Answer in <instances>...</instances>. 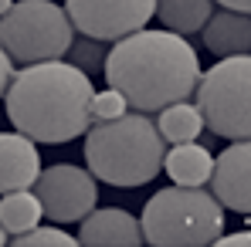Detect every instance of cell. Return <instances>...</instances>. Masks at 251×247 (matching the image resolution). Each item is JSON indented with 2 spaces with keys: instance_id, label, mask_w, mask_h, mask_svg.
<instances>
[{
  "instance_id": "6da1fadb",
  "label": "cell",
  "mask_w": 251,
  "mask_h": 247,
  "mask_svg": "<svg viewBox=\"0 0 251 247\" xmlns=\"http://www.w3.org/2000/svg\"><path fill=\"white\" fill-rule=\"evenodd\" d=\"M105 82L136 112H160L197 91L201 61L176 31H132L109 51Z\"/></svg>"
},
{
  "instance_id": "7a4b0ae2",
  "label": "cell",
  "mask_w": 251,
  "mask_h": 247,
  "mask_svg": "<svg viewBox=\"0 0 251 247\" xmlns=\"http://www.w3.org/2000/svg\"><path fill=\"white\" fill-rule=\"evenodd\" d=\"M7 119L34 142L61 146L88 132L95 88L72 61H41L14 75L7 88Z\"/></svg>"
},
{
  "instance_id": "3957f363",
  "label": "cell",
  "mask_w": 251,
  "mask_h": 247,
  "mask_svg": "<svg viewBox=\"0 0 251 247\" xmlns=\"http://www.w3.org/2000/svg\"><path fill=\"white\" fill-rule=\"evenodd\" d=\"M163 159L167 139L146 112H123L85 132V163L109 186H143L160 176Z\"/></svg>"
},
{
  "instance_id": "277c9868",
  "label": "cell",
  "mask_w": 251,
  "mask_h": 247,
  "mask_svg": "<svg viewBox=\"0 0 251 247\" xmlns=\"http://www.w3.org/2000/svg\"><path fill=\"white\" fill-rule=\"evenodd\" d=\"M143 237L156 247L217 244L224 234V206L201 186H167L143 206Z\"/></svg>"
},
{
  "instance_id": "5b68a950",
  "label": "cell",
  "mask_w": 251,
  "mask_h": 247,
  "mask_svg": "<svg viewBox=\"0 0 251 247\" xmlns=\"http://www.w3.org/2000/svg\"><path fill=\"white\" fill-rule=\"evenodd\" d=\"M75 41V24L51 0H17L0 17V44L21 65L61 61Z\"/></svg>"
},
{
  "instance_id": "8992f818",
  "label": "cell",
  "mask_w": 251,
  "mask_h": 247,
  "mask_svg": "<svg viewBox=\"0 0 251 247\" xmlns=\"http://www.w3.org/2000/svg\"><path fill=\"white\" fill-rule=\"evenodd\" d=\"M194 98L214 135L251 139V54L221 58L201 75Z\"/></svg>"
},
{
  "instance_id": "52a82bcc",
  "label": "cell",
  "mask_w": 251,
  "mask_h": 247,
  "mask_svg": "<svg viewBox=\"0 0 251 247\" xmlns=\"http://www.w3.org/2000/svg\"><path fill=\"white\" fill-rule=\"evenodd\" d=\"M34 193L44 206V217L54 224H82L99 200V186H95L92 169H82L72 163L44 166L34 180Z\"/></svg>"
},
{
  "instance_id": "ba28073f",
  "label": "cell",
  "mask_w": 251,
  "mask_h": 247,
  "mask_svg": "<svg viewBox=\"0 0 251 247\" xmlns=\"http://www.w3.org/2000/svg\"><path fill=\"white\" fill-rule=\"evenodd\" d=\"M65 10L85 38L116 44L146 27V21L156 14V0H65Z\"/></svg>"
},
{
  "instance_id": "9c48e42d",
  "label": "cell",
  "mask_w": 251,
  "mask_h": 247,
  "mask_svg": "<svg viewBox=\"0 0 251 247\" xmlns=\"http://www.w3.org/2000/svg\"><path fill=\"white\" fill-rule=\"evenodd\" d=\"M210 193L227 210L251 213V139H238L214 159Z\"/></svg>"
},
{
  "instance_id": "30bf717a",
  "label": "cell",
  "mask_w": 251,
  "mask_h": 247,
  "mask_svg": "<svg viewBox=\"0 0 251 247\" xmlns=\"http://www.w3.org/2000/svg\"><path fill=\"white\" fill-rule=\"evenodd\" d=\"M38 173L41 156L34 149V139H27L24 132H0V193L34 186Z\"/></svg>"
},
{
  "instance_id": "8fae6325",
  "label": "cell",
  "mask_w": 251,
  "mask_h": 247,
  "mask_svg": "<svg viewBox=\"0 0 251 247\" xmlns=\"http://www.w3.org/2000/svg\"><path fill=\"white\" fill-rule=\"evenodd\" d=\"M146 241L143 237V224L119 206H102L92 210L78 227V244L99 247V244H126V247H139Z\"/></svg>"
},
{
  "instance_id": "7c38bea8",
  "label": "cell",
  "mask_w": 251,
  "mask_h": 247,
  "mask_svg": "<svg viewBox=\"0 0 251 247\" xmlns=\"http://www.w3.org/2000/svg\"><path fill=\"white\" fill-rule=\"evenodd\" d=\"M204 44L217 58H234V54H251V14L238 10H217L204 24Z\"/></svg>"
},
{
  "instance_id": "4fadbf2b",
  "label": "cell",
  "mask_w": 251,
  "mask_h": 247,
  "mask_svg": "<svg viewBox=\"0 0 251 247\" xmlns=\"http://www.w3.org/2000/svg\"><path fill=\"white\" fill-rule=\"evenodd\" d=\"M163 169L170 173L173 183L180 186H204L210 180V169H214V156H210V146L201 142H176L163 159Z\"/></svg>"
},
{
  "instance_id": "5bb4252c",
  "label": "cell",
  "mask_w": 251,
  "mask_h": 247,
  "mask_svg": "<svg viewBox=\"0 0 251 247\" xmlns=\"http://www.w3.org/2000/svg\"><path fill=\"white\" fill-rule=\"evenodd\" d=\"M214 14V0H156V17L167 31L176 34H194L204 31V24Z\"/></svg>"
},
{
  "instance_id": "9a60e30c",
  "label": "cell",
  "mask_w": 251,
  "mask_h": 247,
  "mask_svg": "<svg viewBox=\"0 0 251 247\" xmlns=\"http://www.w3.org/2000/svg\"><path fill=\"white\" fill-rule=\"evenodd\" d=\"M44 217V206L38 200V193L31 190H14L0 200V227L17 237V234H27L31 227H38V220Z\"/></svg>"
},
{
  "instance_id": "2e32d148",
  "label": "cell",
  "mask_w": 251,
  "mask_h": 247,
  "mask_svg": "<svg viewBox=\"0 0 251 247\" xmlns=\"http://www.w3.org/2000/svg\"><path fill=\"white\" fill-rule=\"evenodd\" d=\"M156 129L167 142H194L201 132H204V115L197 105L190 102H176V105H167L160 109V119H156Z\"/></svg>"
},
{
  "instance_id": "e0dca14e",
  "label": "cell",
  "mask_w": 251,
  "mask_h": 247,
  "mask_svg": "<svg viewBox=\"0 0 251 247\" xmlns=\"http://www.w3.org/2000/svg\"><path fill=\"white\" fill-rule=\"evenodd\" d=\"M68 54H72V65L82 68L85 75H99V71H105L109 47H105V41H95V38H85L82 34L78 41H72Z\"/></svg>"
},
{
  "instance_id": "ac0fdd59",
  "label": "cell",
  "mask_w": 251,
  "mask_h": 247,
  "mask_svg": "<svg viewBox=\"0 0 251 247\" xmlns=\"http://www.w3.org/2000/svg\"><path fill=\"white\" fill-rule=\"evenodd\" d=\"M123 112H126V98H123V91H116V88L95 91V98H92V122L119 119Z\"/></svg>"
},
{
  "instance_id": "d6986e66",
  "label": "cell",
  "mask_w": 251,
  "mask_h": 247,
  "mask_svg": "<svg viewBox=\"0 0 251 247\" xmlns=\"http://www.w3.org/2000/svg\"><path fill=\"white\" fill-rule=\"evenodd\" d=\"M14 247H34V244H75L72 241V234H65L61 227H31L27 234H17V237H10Z\"/></svg>"
},
{
  "instance_id": "ffe728a7",
  "label": "cell",
  "mask_w": 251,
  "mask_h": 247,
  "mask_svg": "<svg viewBox=\"0 0 251 247\" xmlns=\"http://www.w3.org/2000/svg\"><path fill=\"white\" fill-rule=\"evenodd\" d=\"M14 82V58L3 51V44H0V98L7 95V88Z\"/></svg>"
},
{
  "instance_id": "44dd1931",
  "label": "cell",
  "mask_w": 251,
  "mask_h": 247,
  "mask_svg": "<svg viewBox=\"0 0 251 247\" xmlns=\"http://www.w3.org/2000/svg\"><path fill=\"white\" fill-rule=\"evenodd\" d=\"M217 244H224V247H241V244H251V230H241V234H221L217 237Z\"/></svg>"
},
{
  "instance_id": "7402d4cb",
  "label": "cell",
  "mask_w": 251,
  "mask_h": 247,
  "mask_svg": "<svg viewBox=\"0 0 251 247\" xmlns=\"http://www.w3.org/2000/svg\"><path fill=\"white\" fill-rule=\"evenodd\" d=\"M224 10H238V14H251V0H214Z\"/></svg>"
},
{
  "instance_id": "603a6c76",
  "label": "cell",
  "mask_w": 251,
  "mask_h": 247,
  "mask_svg": "<svg viewBox=\"0 0 251 247\" xmlns=\"http://www.w3.org/2000/svg\"><path fill=\"white\" fill-rule=\"evenodd\" d=\"M10 7H14V0H0V17H3V14H7Z\"/></svg>"
},
{
  "instance_id": "cb8c5ba5",
  "label": "cell",
  "mask_w": 251,
  "mask_h": 247,
  "mask_svg": "<svg viewBox=\"0 0 251 247\" xmlns=\"http://www.w3.org/2000/svg\"><path fill=\"white\" fill-rule=\"evenodd\" d=\"M7 237H10V234H7V230H3V227H0V247L7 244Z\"/></svg>"
}]
</instances>
